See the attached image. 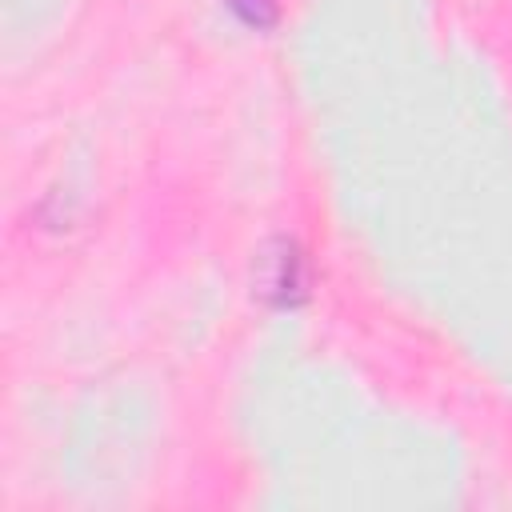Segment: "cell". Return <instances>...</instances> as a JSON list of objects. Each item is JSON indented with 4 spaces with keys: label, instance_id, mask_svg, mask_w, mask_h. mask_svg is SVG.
Instances as JSON below:
<instances>
[{
    "label": "cell",
    "instance_id": "obj_1",
    "mask_svg": "<svg viewBox=\"0 0 512 512\" xmlns=\"http://www.w3.org/2000/svg\"><path fill=\"white\" fill-rule=\"evenodd\" d=\"M256 296L268 304H296L304 296V256L288 236H276L260 248L256 268H252Z\"/></svg>",
    "mask_w": 512,
    "mask_h": 512
},
{
    "label": "cell",
    "instance_id": "obj_2",
    "mask_svg": "<svg viewBox=\"0 0 512 512\" xmlns=\"http://www.w3.org/2000/svg\"><path fill=\"white\" fill-rule=\"evenodd\" d=\"M232 12L248 24V28H272L276 16H280V4L276 0H228Z\"/></svg>",
    "mask_w": 512,
    "mask_h": 512
}]
</instances>
